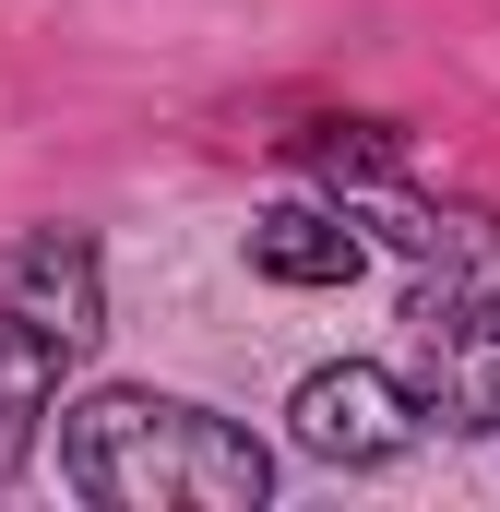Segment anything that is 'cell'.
Here are the masks:
<instances>
[{"mask_svg":"<svg viewBox=\"0 0 500 512\" xmlns=\"http://www.w3.org/2000/svg\"><path fill=\"white\" fill-rule=\"evenodd\" d=\"M60 489H84L108 512H262L274 453L191 393L108 382L84 405H60Z\"/></svg>","mask_w":500,"mask_h":512,"instance_id":"1","label":"cell"},{"mask_svg":"<svg viewBox=\"0 0 500 512\" xmlns=\"http://www.w3.org/2000/svg\"><path fill=\"white\" fill-rule=\"evenodd\" d=\"M96 334H108V262H96V239L84 227H24L0 251V489L24 477L48 393L96 358Z\"/></svg>","mask_w":500,"mask_h":512,"instance_id":"2","label":"cell"},{"mask_svg":"<svg viewBox=\"0 0 500 512\" xmlns=\"http://www.w3.org/2000/svg\"><path fill=\"white\" fill-rule=\"evenodd\" d=\"M405 322H417V405L465 441H500V298L441 274V286H417Z\"/></svg>","mask_w":500,"mask_h":512,"instance_id":"3","label":"cell"},{"mask_svg":"<svg viewBox=\"0 0 500 512\" xmlns=\"http://www.w3.org/2000/svg\"><path fill=\"white\" fill-rule=\"evenodd\" d=\"M417 382H393L381 358H334V370H310L298 382V405H286V429H298V453L310 465H346V477H370V465H393L405 441H417Z\"/></svg>","mask_w":500,"mask_h":512,"instance_id":"4","label":"cell"},{"mask_svg":"<svg viewBox=\"0 0 500 512\" xmlns=\"http://www.w3.org/2000/svg\"><path fill=\"white\" fill-rule=\"evenodd\" d=\"M370 262L358 239V215H334V203H274V215H250V274H274V286H346Z\"/></svg>","mask_w":500,"mask_h":512,"instance_id":"5","label":"cell"},{"mask_svg":"<svg viewBox=\"0 0 500 512\" xmlns=\"http://www.w3.org/2000/svg\"><path fill=\"white\" fill-rule=\"evenodd\" d=\"M298 167L358 203V191H393V179H405V143H393L381 120H322V131H298Z\"/></svg>","mask_w":500,"mask_h":512,"instance_id":"6","label":"cell"}]
</instances>
